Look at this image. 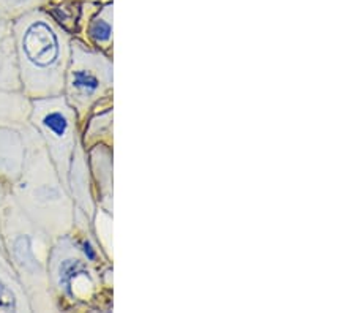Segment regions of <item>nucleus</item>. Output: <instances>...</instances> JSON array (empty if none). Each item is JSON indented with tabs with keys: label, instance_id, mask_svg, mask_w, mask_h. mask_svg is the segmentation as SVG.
<instances>
[{
	"label": "nucleus",
	"instance_id": "obj_8",
	"mask_svg": "<svg viewBox=\"0 0 355 313\" xmlns=\"http://www.w3.org/2000/svg\"><path fill=\"white\" fill-rule=\"evenodd\" d=\"M40 0H0V15L2 16H21L26 11L37 7Z\"/></svg>",
	"mask_w": 355,
	"mask_h": 313
},
{
	"label": "nucleus",
	"instance_id": "obj_6",
	"mask_svg": "<svg viewBox=\"0 0 355 313\" xmlns=\"http://www.w3.org/2000/svg\"><path fill=\"white\" fill-rule=\"evenodd\" d=\"M111 31H112L111 16H110V11L106 10V11H103L98 18L94 19V22H92L90 28H89V35L95 43L103 44V43H107L111 40Z\"/></svg>",
	"mask_w": 355,
	"mask_h": 313
},
{
	"label": "nucleus",
	"instance_id": "obj_9",
	"mask_svg": "<svg viewBox=\"0 0 355 313\" xmlns=\"http://www.w3.org/2000/svg\"><path fill=\"white\" fill-rule=\"evenodd\" d=\"M0 264L5 266V267H7V269H10L11 272H13V269H11V264L8 263V260H7V256H5V253L2 252V248H0Z\"/></svg>",
	"mask_w": 355,
	"mask_h": 313
},
{
	"label": "nucleus",
	"instance_id": "obj_2",
	"mask_svg": "<svg viewBox=\"0 0 355 313\" xmlns=\"http://www.w3.org/2000/svg\"><path fill=\"white\" fill-rule=\"evenodd\" d=\"M32 139L33 144L26 149L24 167L10 193L27 217L46 235L65 236L73 223L71 201L35 128Z\"/></svg>",
	"mask_w": 355,
	"mask_h": 313
},
{
	"label": "nucleus",
	"instance_id": "obj_7",
	"mask_svg": "<svg viewBox=\"0 0 355 313\" xmlns=\"http://www.w3.org/2000/svg\"><path fill=\"white\" fill-rule=\"evenodd\" d=\"M13 37L7 32V24H5V16L0 15V89L3 90V71L5 65L8 64L10 59V46Z\"/></svg>",
	"mask_w": 355,
	"mask_h": 313
},
{
	"label": "nucleus",
	"instance_id": "obj_3",
	"mask_svg": "<svg viewBox=\"0 0 355 313\" xmlns=\"http://www.w3.org/2000/svg\"><path fill=\"white\" fill-rule=\"evenodd\" d=\"M32 122L44 142L60 179L65 182L71 168L76 139L74 108L62 95L33 99Z\"/></svg>",
	"mask_w": 355,
	"mask_h": 313
},
{
	"label": "nucleus",
	"instance_id": "obj_4",
	"mask_svg": "<svg viewBox=\"0 0 355 313\" xmlns=\"http://www.w3.org/2000/svg\"><path fill=\"white\" fill-rule=\"evenodd\" d=\"M71 51L70 68H67L65 75L67 95L73 108L84 110L111 83V70L101 57L87 53L78 44Z\"/></svg>",
	"mask_w": 355,
	"mask_h": 313
},
{
	"label": "nucleus",
	"instance_id": "obj_1",
	"mask_svg": "<svg viewBox=\"0 0 355 313\" xmlns=\"http://www.w3.org/2000/svg\"><path fill=\"white\" fill-rule=\"evenodd\" d=\"M11 37L24 92L33 99L60 95L70 60L65 33L48 15L33 8L15 21Z\"/></svg>",
	"mask_w": 355,
	"mask_h": 313
},
{
	"label": "nucleus",
	"instance_id": "obj_5",
	"mask_svg": "<svg viewBox=\"0 0 355 313\" xmlns=\"http://www.w3.org/2000/svg\"><path fill=\"white\" fill-rule=\"evenodd\" d=\"M21 310H31L24 288L21 287L15 272L0 264V312Z\"/></svg>",
	"mask_w": 355,
	"mask_h": 313
}]
</instances>
